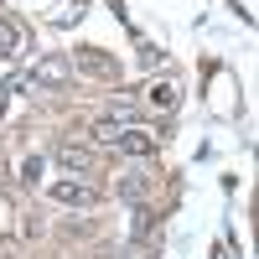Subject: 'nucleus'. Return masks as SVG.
I'll use <instances>...</instances> for the list:
<instances>
[{
  "mask_svg": "<svg viewBox=\"0 0 259 259\" xmlns=\"http://www.w3.org/2000/svg\"><path fill=\"white\" fill-rule=\"evenodd\" d=\"M47 197L62 202V207H94V202H99V192H94L89 182H78V177H73V182H52V187H47Z\"/></svg>",
  "mask_w": 259,
  "mask_h": 259,
  "instance_id": "obj_3",
  "label": "nucleus"
},
{
  "mask_svg": "<svg viewBox=\"0 0 259 259\" xmlns=\"http://www.w3.org/2000/svg\"><path fill=\"white\" fill-rule=\"evenodd\" d=\"M114 192L124 202H145L150 192H156V177H150V166L145 161H135V166H124L119 177H114Z\"/></svg>",
  "mask_w": 259,
  "mask_h": 259,
  "instance_id": "obj_2",
  "label": "nucleus"
},
{
  "mask_svg": "<svg viewBox=\"0 0 259 259\" xmlns=\"http://www.w3.org/2000/svg\"><path fill=\"white\" fill-rule=\"evenodd\" d=\"M36 177H41V156H26V161H21V182H26V187H31Z\"/></svg>",
  "mask_w": 259,
  "mask_h": 259,
  "instance_id": "obj_8",
  "label": "nucleus"
},
{
  "mask_svg": "<svg viewBox=\"0 0 259 259\" xmlns=\"http://www.w3.org/2000/svg\"><path fill=\"white\" fill-rule=\"evenodd\" d=\"M21 52V26L11 16H0V57H16Z\"/></svg>",
  "mask_w": 259,
  "mask_h": 259,
  "instance_id": "obj_7",
  "label": "nucleus"
},
{
  "mask_svg": "<svg viewBox=\"0 0 259 259\" xmlns=\"http://www.w3.org/2000/svg\"><path fill=\"white\" fill-rule=\"evenodd\" d=\"M73 68H83V73H94V78H119V62L109 57V52H99V47H83L78 57H73Z\"/></svg>",
  "mask_w": 259,
  "mask_h": 259,
  "instance_id": "obj_5",
  "label": "nucleus"
},
{
  "mask_svg": "<svg viewBox=\"0 0 259 259\" xmlns=\"http://www.w3.org/2000/svg\"><path fill=\"white\" fill-rule=\"evenodd\" d=\"M83 16V0H62V6H57V21H78Z\"/></svg>",
  "mask_w": 259,
  "mask_h": 259,
  "instance_id": "obj_9",
  "label": "nucleus"
},
{
  "mask_svg": "<svg viewBox=\"0 0 259 259\" xmlns=\"http://www.w3.org/2000/svg\"><path fill=\"white\" fill-rule=\"evenodd\" d=\"M57 166L68 171V177H89V171L99 166V156H94L89 145H73V140H68V145H57Z\"/></svg>",
  "mask_w": 259,
  "mask_h": 259,
  "instance_id": "obj_4",
  "label": "nucleus"
},
{
  "mask_svg": "<svg viewBox=\"0 0 259 259\" xmlns=\"http://www.w3.org/2000/svg\"><path fill=\"white\" fill-rule=\"evenodd\" d=\"M145 104H150L156 114H171V109L182 104V89H177V83H150V89H145Z\"/></svg>",
  "mask_w": 259,
  "mask_h": 259,
  "instance_id": "obj_6",
  "label": "nucleus"
},
{
  "mask_svg": "<svg viewBox=\"0 0 259 259\" xmlns=\"http://www.w3.org/2000/svg\"><path fill=\"white\" fill-rule=\"evenodd\" d=\"M26 83H36V89H68V83H73V57L47 52V57L26 73Z\"/></svg>",
  "mask_w": 259,
  "mask_h": 259,
  "instance_id": "obj_1",
  "label": "nucleus"
}]
</instances>
